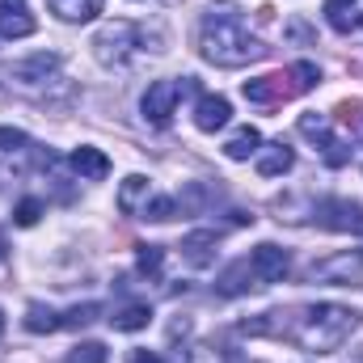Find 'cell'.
I'll return each mask as SVG.
<instances>
[{
    "label": "cell",
    "mask_w": 363,
    "mask_h": 363,
    "mask_svg": "<svg viewBox=\"0 0 363 363\" xmlns=\"http://www.w3.org/2000/svg\"><path fill=\"white\" fill-rule=\"evenodd\" d=\"M26 330L30 334H55V330H64V317L51 313V308H43V304H30L26 308Z\"/></svg>",
    "instance_id": "44dd1931"
},
{
    "label": "cell",
    "mask_w": 363,
    "mask_h": 363,
    "mask_svg": "<svg viewBox=\"0 0 363 363\" xmlns=\"http://www.w3.org/2000/svg\"><path fill=\"white\" fill-rule=\"evenodd\" d=\"M228 118H233L228 97H220V93H203L199 97V106H194V127L199 131H220Z\"/></svg>",
    "instance_id": "30bf717a"
},
{
    "label": "cell",
    "mask_w": 363,
    "mask_h": 363,
    "mask_svg": "<svg viewBox=\"0 0 363 363\" xmlns=\"http://www.w3.org/2000/svg\"><path fill=\"white\" fill-rule=\"evenodd\" d=\"M250 267L258 274V283H283V279L291 274V258H287V250H279L274 241H262V245L250 254Z\"/></svg>",
    "instance_id": "ba28073f"
},
{
    "label": "cell",
    "mask_w": 363,
    "mask_h": 363,
    "mask_svg": "<svg viewBox=\"0 0 363 363\" xmlns=\"http://www.w3.org/2000/svg\"><path fill=\"white\" fill-rule=\"evenodd\" d=\"M38 216H43V203H38V199H21V203L13 207V220H17L21 228H34Z\"/></svg>",
    "instance_id": "4316f807"
},
{
    "label": "cell",
    "mask_w": 363,
    "mask_h": 363,
    "mask_svg": "<svg viewBox=\"0 0 363 363\" xmlns=\"http://www.w3.org/2000/svg\"><path fill=\"white\" fill-rule=\"evenodd\" d=\"M258 148H262L258 127H241V131H233V135H228L224 157H228V161H250V157H258Z\"/></svg>",
    "instance_id": "e0dca14e"
},
{
    "label": "cell",
    "mask_w": 363,
    "mask_h": 363,
    "mask_svg": "<svg viewBox=\"0 0 363 363\" xmlns=\"http://www.w3.org/2000/svg\"><path fill=\"white\" fill-rule=\"evenodd\" d=\"M34 17L26 9H0V38H30Z\"/></svg>",
    "instance_id": "ffe728a7"
},
{
    "label": "cell",
    "mask_w": 363,
    "mask_h": 363,
    "mask_svg": "<svg viewBox=\"0 0 363 363\" xmlns=\"http://www.w3.org/2000/svg\"><path fill=\"white\" fill-rule=\"evenodd\" d=\"M300 131H304L308 140H317L321 148L334 140V135H330V118H325V114H300Z\"/></svg>",
    "instance_id": "7402d4cb"
},
{
    "label": "cell",
    "mask_w": 363,
    "mask_h": 363,
    "mask_svg": "<svg viewBox=\"0 0 363 363\" xmlns=\"http://www.w3.org/2000/svg\"><path fill=\"white\" fill-rule=\"evenodd\" d=\"M216 250H220V233H211V228H199V233H186V237H182V258H186L194 271L211 267V262H216Z\"/></svg>",
    "instance_id": "9c48e42d"
},
{
    "label": "cell",
    "mask_w": 363,
    "mask_h": 363,
    "mask_svg": "<svg viewBox=\"0 0 363 363\" xmlns=\"http://www.w3.org/2000/svg\"><path fill=\"white\" fill-rule=\"evenodd\" d=\"M17 148H26V131H17V127H0V152H17Z\"/></svg>",
    "instance_id": "83f0119b"
},
{
    "label": "cell",
    "mask_w": 363,
    "mask_h": 363,
    "mask_svg": "<svg viewBox=\"0 0 363 363\" xmlns=\"http://www.w3.org/2000/svg\"><path fill=\"white\" fill-rule=\"evenodd\" d=\"M291 165H296V152H291L283 140H274V144H262V148H258V174H262V178H283Z\"/></svg>",
    "instance_id": "5bb4252c"
},
{
    "label": "cell",
    "mask_w": 363,
    "mask_h": 363,
    "mask_svg": "<svg viewBox=\"0 0 363 363\" xmlns=\"http://www.w3.org/2000/svg\"><path fill=\"white\" fill-rule=\"evenodd\" d=\"M9 258V241H4V228H0V262Z\"/></svg>",
    "instance_id": "4dcf8cb0"
},
{
    "label": "cell",
    "mask_w": 363,
    "mask_h": 363,
    "mask_svg": "<svg viewBox=\"0 0 363 363\" xmlns=\"http://www.w3.org/2000/svg\"><path fill=\"white\" fill-rule=\"evenodd\" d=\"M148 321H152V308H148V304H123V308H114V317H110V325L123 330V334H135V330H144Z\"/></svg>",
    "instance_id": "d6986e66"
},
{
    "label": "cell",
    "mask_w": 363,
    "mask_h": 363,
    "mask_svg": "<svg viewBox=\"0 0 363 363\" xmlns=\"http://www.w3.org/2000/svg\"><path fill=\"white\" fill-rule=\"evenodd\" d=\"M135 267H140V274L157 279V274H161V267H165V250H161V245H140V258H135Z\"/></svg>",
    "instance_id": "603a6c76"
},
{
    "label": "cell",
    "mask_w": 363,
    "mask_h": 363,
    "mask_svg": "<svg viewBox=\"0 0 363 363\" xmlns=\"http://www.w3.org/2000/svg\"><path fill=\"white\" fill-rule=\"evenodd\" d=\"M228 363H245V359H241V355H237V351H228Z\"/></svg>",
    "instance_id": "1f68e13d"
},
{
    "label": "cell",
    "mask_w": 363,
    "mask_h": 363,
    "mask_svg": "<svg viewBox=\"0 0 363 363\" xmlns=\"http://www.w3.org/2000/svg\"><path fill=\"white\" fill-rule=\"evenodd\" d=\"M359 274H363L359 250H342V254H330V258H321V262L308 267L313 283H334V287H351V283H359Z\"/></svg>",
    "instance_id": "8992f818"
},
{
    "label": "cell",
    "mask_w": 363,
    "mask_h": 363,
    "mask_svg": "<svg viewBox=\"0 0 363 363\" xmlns=\"http://www.w3.org/2000/svg\"><path fill=\"white\" fill-rule=\"evenodd\" d=\"M72 169L81 174V182H106V174H110V157L97 152V148H89V144H81V148L72 152Z\"/></svg>",
    "instance_id": "9a60e30c"
},
{
    "label": "cell",
    "mask_w": 363,
    "mask_h": 363,
    "mask_svg": "<svg viewBox=\"0 0 363 363\" xmlns=\"http://www.w3.org/2000/svg\"><path fill=\"white\" fill-rule=\"evenodd\" d=\"M325 21H330V30L351 34V30L359 26V9H355V0H325Z\"/></svg>",
    "instance_id": "ac0fdd59"
},
{
    "label": "cell",
    "mask_w": 363,
    "mask_h": 363,
    "mask_svg": "<svg viewBox=\"0 0 363 363\" xmlns=\"http://www.w3.org/2000/svg\"><path fill=\"white\" fill-rule=\"evenodd\" d=\"M127 363H165V359H161V355H152V351H135Z\"/></svg>",
    "instance_id": "f1b7e54d"
},
{
    "label": "cell",
    "mask_w": 363,
    "mask_h": 363,
    "mask_svg": "<svg viewBox=\"0 0 363 363\" xmlns=\"http://www.w3.org/2000/svg\"><path fill=\"white\" fill-rule=\"evenodd\" d=\"M140 220H152V224H165V220H174V199H161V194H152Z\"/></svg>",
    "instance_id": "484cf974"
},
{
    "label": "cell",
    "mask_w": 363,
    "mask_h": 363,
    "mask_svg": "<svg viewBox=\"0 0 363 363\" xmlns=\"http://www.w3.org/2000/svg\"><path fill=\"white\" fill-rule=\"evenodd\" d=\"M60 68V60L55 55H34V60H21V64H13L9 68V85H43V81H51V72Z\"/></svg>",
    "instance_id": "8fae6325"
},
{
    "label": "cell",
    "mask_w": 363,
    "mask_h": 363,
    "mask_svg": "<svg viewBox=\"0 0 363 363\" xmlns=\"http://www.w3.org/2000/svg\"><path fill=\"white\" fill-rule=\"evenodd\" d=\"M317 85H321V68L308 64V60H300V64H291L287 72H271V77L245 81V97L258 101V106H279V101H291V97L317 89Z\"/></svg>",
    "instance_id": "3957f363"
},
{
    "label": "cell",
    "mask_w": 363,
    "mask_h": 363,
    "mask_svg": "<svg viewBox=\"0 0 363 363\" xmlns=\"http://www.w3.org/2000/svg\"><path fill=\"white\" fill-rule=\"evenodd\" d=\"M106 347L101 342H77L72 351H68V363H106Z\"/></svg>",
    "instance_id": "d4e9b609"
},
{
    "label": "cell",
    "mask_w": 363,
    "mask_h": 363,
    "mask_svg": "<svg viewBox=\"0 0 363 363\" xmlns=\"http://www.w3.org/2000/svg\"><path fill=\"white\" fill-rule=\"evenodd\" d=\"M135 47H140V30H135L131 21H106V26L93 34V55H97V64H106V68H123V64L135 55Z\"/></svg>",
    "instance_id": "277c9868"
},
{
    "label": "cell",
    "mask_w": 363,
    "mask_h": 363,
    "mask_svg": "<svg viewBox=\"0 0 363 363\" xmlns=\"http://www.w3.org/2000/svg\"><path fill=\"white\" fill-rule=\"evenodd\" d=\"M148 199H152V186H148L144 174L123 178V186H118V211H123V216H144Z\"/></svg>",
    "instance_id": "7c38bea8"
},
{
    "label": "cell",
    "mask_w": 363,
    "mask_h": 363,
    "mask_svg": "<svg viewBox=\"0 0 363 363\" xmlns=\"http://www.w3.org/2000/svg\"><path fill=\"white\" fill-rule=\"evenodd\" d=\"M0 334H4V313H0Z\"/></svg>",
    "instance_id": "d6a6232c"
},
{
    "label": "cell",
    "mask_w": 363,
    "mask_h": 363,
    "mask_svg": "<svg viewBox=\"0 0 363 363\" xmlns=\"http://www.w3.org/2000/svg\"><path fill=\"white\" fill-rule=\"evenodd\" d=\"M186 89H194V77H186V81H152V85L144 89V97H140L144 118H148L152 127H169Z\"/></svg>",
    "instance_id": "5b68a950"
},
{
    "label": "cell",
    "mask_w": 363,
    "mask_h": 363,
    "mask_svg": "<svg viewBox=\"0 0 363 363\" xmlns=\"http://www.w3.org/2000/svg\"><path fill=\"white\" fill-rule=\"evenodd\" d=\"M97 317H101V304H77V308L64 313V325L68 330H81V325H93Z\"/></svg>",
    "instance_id": "cb8c5ba5"
},
{
    "label": "cell",
    "mask_w": 363,
    "mask_h": 363,
    "mask_svg": "<svg viewBox=\"0 0 363 363\" xmlns=\"http://www.w3.org/2000/svg\"><path fill=\"white\" fill-rule=\"evenodd\" d=\"M47 4H51V13H55L60 21H72V26L93 21V17L101 13V0H47Z\"/></svg>",
    "instance_id": "2e32d148"
},
{
    "label": "cell",
    "mask_w": 363,
    "mask_h": 363,
    "mask_svg": "<svg viewBox=\"0 0 363 363\" xmlns=\"http://www.w3.org/2000/svg\"><path fill=\"white\" fill-rule=\"evenodd\" d=\"M363 325V313L351 304H313L304 308V317L296 321V330H287L304 351H317V355H330L338 347L351 342V334Z\"/></svg>",
    "instance_id": "7a4b0ae2"
},
{
    "label": "cell",
    "mask_w": 363,
    "mask_h": 363,
    "mask_svg": "<svg viewBox=\"0 0 363 363\" xmlns=\"http://www.w3.org/2000/svg\"><path fill=\"white\" fill-rule=\"evenodd\" d=\"M0 9H26V0H0Z\"/></svg>",
    "instance_id": "f546056e"
},
{
    "label": "cell",
    "mask_w": 363,
    "mask_h": 363,
    "mask_svg": "<svg viewBox=\"0 0 363 363\" xmlns=\"http://www.w3.org/2000/svg\"><path fill=\"white\" fill-rule=\"evenodd\" d=\"M317 224L330 228V233H351V237H363V203H351V199H325L317 203Z\"/></svg>",
    "instance_id": "52a82bcc"
},
{
    "label": "cell",
    "mask_w": 363,
    "mask_h": 363,
    "mask_svg": "<svg viewBox=\"0 0 363 363\" xmlns=\"http://www.w3.org/2000/svg\"><path fill=\"white\" fill-rule=\"evenodd\" d=\"M359 26H363V13H359Z\"/></svg>",
    "instance_id": "836d02e7"
},
{
    "label": "cell",
    "mask_w": 363,
    "mask_h": 363,
    "mask_svg": "<svg viewBox=\"0 0 363 363\" xmlns=\"http://www.w3.org/2000/svg\"><path fill=\"white\" fill-rule=\"evenodd\" d=\"M254 287H262V283H258V274L250 267V258L233 262L228 271L216 279V291H220V296H245V291H254Z\"/></svg>",
    "instance_id": "4fadbf2b"
},
{
    "label": "cell",
    "mask_w": 363,
    "mask_h": 363,
    "mask_svg": "<svg viewBox=\"0 0 363 363\" xmlns=\"http://www.w3.org/2000/svg\"><path fill=\"white\" fill-rule=\"evenodd\" d=\"M271 47H262L250 30H245V21L237 17V13H207L203 17V30H199V55L207 60V64H216V68H245V64H254V60H262Z\"/></svg>",
    "instance_id": "6da1fadb"
}]
</instances>
